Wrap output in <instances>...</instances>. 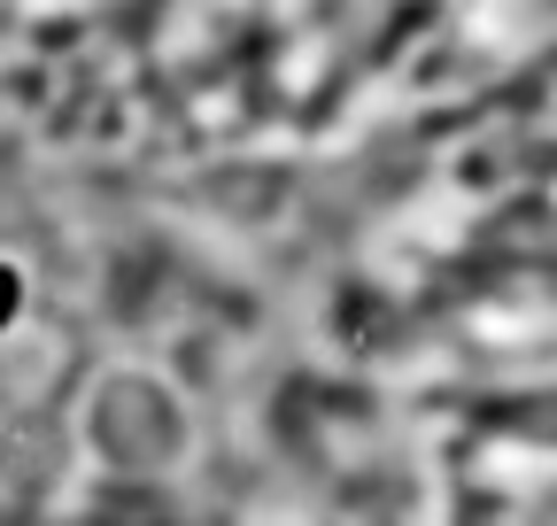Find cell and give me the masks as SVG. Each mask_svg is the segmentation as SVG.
<instances>
[{
    "mask_svg": "<svg viewBox=\"0 0 557 526\" xmlns=\"http://www.w3.org/2000/svg\"><path fill=\"white\" fill-rule=\"evenodd\" d=\"M62 456L70 480H201L209 411L201 387L163 356H94L62 387Z\"/></svg>",
    "mask_w": 557,
    "mask_h": 526,
    "instance_id": "obj_1",
    "label": "cell"
},
{
    "mask_svg": "<svg viewBox=\"0 0 557 526\" xmlns=\"http://www.w3.org/2000/svg\"><path fill=\"white\" fill-rule=\"evenodd\" d=\"M78 503L62 526H201L194 480H70Z\"/></svg>",
    "mask_w": 557,
    "mask_h": 526,
    "instance_id": "obj_2",
    "label": "cell"
},
{
    "mask_svg": "<svg viewBox=\"0 0 557 526\" xmlns=\"http://www.w3.org/2000/svg\"><path fill=\"white\" fill-rule=\"evenodd\" d=\"M511 116L527 124V140L542 148V163H557V47L519 71V101H511Z\"/></svg>",
    "mask_w": 557,
    "mask_h": 526,
    "instance_id": "obj_3",
    "label": "cell"
},
{
    "mask_svg": "<svg viewBox=\"0 0 557 526\" xmlns=\"http://www.w3.org/2000/svg\"><path fill=\"white\" fill-rule=\"evenodd\" d=\"M32 302H39V287H32V263L16 255V248H0V349H9L24 325H32Z\"/></svg>",
    "mask_w": 557,
    "mask_h": 526,
    "instance_id": "obj_4",
    "label": "cell"
},
{
    "mask_svg": "<svg viewBox=\"0 0 557 526\" xmlns=\"http://www.w3.org/2000/svg\"><path fill=\"white\" fill-rule=\"evenodd\" d=\"M16 16H32V24H86V16H101L109 0H9Z\"/></svg>",
    "mask_w": 557,
    "mask_h": 526,
    "instance_id": "obj_5",
    "label": "cell"
},
{
    "mask_svg": "<svg viewBox=\"0 0 557 526\" xmlns=\"http://www.w3.org/2000/svg\"><path fill=\"white\" fill-rule=\"evenodd\" d=\"M148 9H171V0H148Z\"/></svg>",
    "mask_w": 557,
    "mask_h": 526,
    "instance_id": "obj_6",
    "label": "cell"
}]
</instances>
